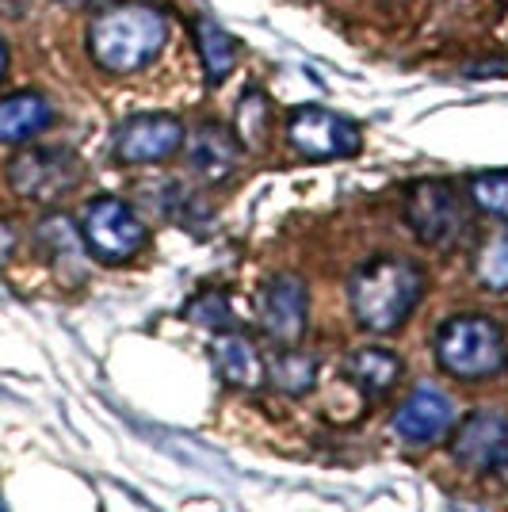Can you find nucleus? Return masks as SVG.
<instances>
[{
	"mask_svg": "<svg viewBox=\"0 0 508 512\" xmlns=\"http://www.w3.org/2000/svg\"><path fill=\"white\" fill-rule=\"evenodd\" d=\"M54 111L39 92H20L0 100V142H27L50 127Z\"/></svg>",
	"mask_w": 508,
	"mask_h": 512,
	"instance_id": "obj_14",
	"label": "nucleus"
},
{
	"mask_svg": "<svg viewBox=\"0 0 508 512\" xmlns=\"http://www.w3.org/2000/svg\"><path fill=\"white\" fill-rule=\"evenodd\" d=\"M344 371L363 394L379 398L386 390H394V383L402 379V360L394 352H386V348H360V352H352L344 360Z\"/></svg>",
	"mask_w": 508,
	"mask_h": 512,
	"instance_id": "obj_15",
	"label": "nucleus"
},
{
	"mask_svg": "<svg viewBox=\"0 0 508 512\" xmlns=\"http://www.w3.org/2000/svg\"><path fill=\"white\" fill-rule=\"evenodd\" d=\"M470 195H474V203L482 211L497 214V218L508 222V172H486V176H478L470 184Z\"/></svg>",
	"mask_w": 508,
	"mask_h": 512,
	"instance_id": "obj_19",
	"label": "nucleus"
},
{
	"mask_svg": "<svg viewBox=\"0 0 508 512\" xmlns=\"http://www.w3.org/2000/svg\"><path fill=\"white\" fill-rule=\"evenodd\" d=\"M65 4H92V0H65Z\"/></svg>",
	"mask_w": 508,
	"mask_h": 512,
	"instance_id": "obj_24",
	"label": "nucleus"
},
{
	"mask_svg": "<svg viewBox=\"0 0 508 512\" xmlns=\"http://www.w3.org/2000/svg\"><path fill=\"white\" fill-rule=\"evenodd\" d=\"M291 146L306 157H348L360 150V130L337 111L325 107H298L291 115Z\"/></svg>",
	"mask_w": 508,
	"mask_h": 512,
	"instance_id": "obj_7",
	"label": "nucleus"
},
{
	"mask_svg": "<svg viewBox=\"0 0 508 512\" xmlns=\"http://www.w3.org/2000/svg\"><path fill=\"white\" fill-rule=\"evenodd\" d=\"M455 425V406L447 402L440 390H417L405 398V406L394 417V432L405 444H436Z\"/></svg>",
	"mask_w": 508,
	"mask_h": 512,
	"instance_id": "obj_11",
	"label": "nucleus"
},
{
	"mask_svg": "<svg viewBox=\"0 0 508 512\" xmlns=\"http://www.w3.org/2000/svg\"><path fill=\"white\" fill-rule=\"evenodd\" d=\"M165 46V20L149 4H115L92 23V58L111 73H134Z\"/></svg>",
	"mask_w": 508,
	"mask_h": 512,
	"instance_id": "obj_2",
	"label": "nucleus"
},
{
	"mask_svg": "<svg viewBox=\"0 0 508 512\" xmlns=\"http://www.w3.org/2000/svg\"><path fill=\"white\" fill-rule=\"evenodd\" d=\"M306 287L295 276H276L260 295V321L264 333L279 344H298L306 333Z\"/></svg>",
	"mask_w": 508,
	"mask_h": 512,
	"instance_id": "obj_10",
	"label": "nucleus"
},
{
	"mask_svg": "<svg viewBox=\"0 0 508 512\" xmlns=\"http://www.w3.org/2000/svg\"><path fill=\"white\" fill-rule=\"evenodd\" d=\"M8 180L27 199L50 203V199H62L65 192L77 188L81 165L65 150H27L8 165Z\"/></svg>",
	"mask_w": 508,
	"mask_h": 512,
	"instance_id": "obj_6",
	"label": "nucleus"
},
{
	"mask_svg": "<svg viewBox=\"0 0 508 512\" xmlns=\"http://www.w3.org/2000/svg\"><path fill=\"white\" fill-rule=\"evenodd\" d=\"M195 39H199V54H203L207 81H211V85H218V81H222V77L233 69V39L214 20L195 23Z\"/></svg>",
	"mask_w": 508,
	"mask_h": 512,
	"instance_id": "obj_17",
	"label": "nucleus"
},
{
	"mask_svg": "<svg viewBox=\"0 0 508 512\" xmlns=\"http://www.w3.org/2000/svg\"><path fill=\"white\" fill-rule=\"evenodd\" d=\"M85 241L100 260H130L146 245V226L123 199H92L85 207Z\"/></svg>",
	"mask_w": 508,
	"mask_h": 512,
	"instance_id": "obj_5",
	"label": "nucleus"
},
{
	"mask_svg": "<svg viewBox=\"0 0 508 512\" xmlns=\"http://www.w3.org/2000/svg\"><path fill=\"white\" fill-rule=\"evenodd\" d=\"M501 470H505V478H508V463H505V467H501Z\"/></svg>",
	"mask_w": 508,
	"mask_h": 512,
	"instance_id": "obj_25",
	"label": "nucleus"
},
{
	"mask_svg": "<svg viewBox=\"0 0 508 512\" xmlns=\"http://www.w3.org/2000/svg\"><path fill=\"white\" fill-rule=\"evenodd\" d=\"M424 276L417 264L379 256L352 276V314L371 333H394L421 299Z\"/></svg>",
	"mask_w": 508,
	"mask_h": 512,
	"instance_id": "obj_1",
	"label": "nucleus"
},
{
	"mask_svg": "<svg viewBox=\"0 0 508 512\" xmlns=\"http://www.w3.org/2000/svg\"><path fill=\"white\" fill-rule=\"evenodd\" d=\"M405 222L409 230L432 249H451L466 230V207L459 192L440 180H424L405 195Z\"/></svg>",
	"mask_w": 508,
	"mask_h": 512,
	"instance_id": "obj_4",
	"label": "nucleus"
},
{
	"mask_svg": "<svg viewBox=\"0 0 508 512\" xmlns=\"http://www.w3.org/2000/svg\"><path fill=\"white\" fill-rule=\"evenodd\" d=\"M0 512H8V509H4V501H0Z\"/></svg>",
	"mask_w": 508,
	"mask_h": 512,
	"instance_id": "obj_26",
	"label": "nucleus"
},
{
	"mask_svg": "<svg viewBox=\"0 0 508 512\" xmlns=\"http://www.w3.org/2000/svg\"><path fill=\"white\" fill-rule=\"evenodd\" d=\"M184 146V127L172 115H138L115 134V153L127 165H157Z\"/></svg>",
	"mask_w": 508,
	"mask_h": 512,
	"instance_id": "obj_8",
	"label": "nucleus"
},
{
	"mask_svg": "<svg viewBox=\"0 0 508 512\" xmlns=\"http://www.w3.org/2000/svg\"><path fill=\"white\" fill-rule=\"evenodd\" d=\"M12 245H16V237H12V230L8 226H0V264L12 256Z\"/></svg>",
	"mask_w": 508,
	"mask_h": 512,
	"instance_id": "obj_22",
	"label": "nucleus"
},
{
	"mask_svg": "<svg viewBox=\"0 0 508 512\" xmlns=\"http://www.w3.org/2000/svg\"><path fill=\"white\" fill-rule=\"evenodd\" d=\"M478 279L489 291H508V226L497 230L478 253Z\"/></svg>",
	"mask_w": 508,
	"mask_h": 512,
	"instance_id": "obj_18",
	"label": "nucleus"
},
{
	"mask_svg": "<svg viewBox=\"0 0 508 512\" xmlns=\"http://www.w3.org/2000/svg\"><path fill=\"white\" fill-rule=\"evenodd\" d=\"M436 360L455 379H489L505 367V337L489 318L463 314L440 325Z\"/></svg>",
	"mask_w": 508,
	"mask_h": 512,
	"instance_id": "obj_3",
	"label": "nucleus"
},
{
	"mask_svg": "<svg viewBox=\"0 0 508 512\" xmlns=\"http://www.w3.org/2000/svg\"><path fill=\"white\" fill-rule=\"evenodd\" d=\"M211 360H214V371L230 386L253 390V386H260L268 379V363H264L260 348L245 333H222V337H214Z\"/></svg>",
	"mask_w": 508,
	"mask_h": 512,
	"instance_id": "obj_12",
	"label": "nucleus"
},
{
	"mask_svg": "<svg viewBox=\"0 0 508 512\" xmlns=\"http://www.w3.org/2000/svg\"><path fill=\"white\" fill-rule=\"evenodd\" d=\"M268 383L276 386L279 394H306V390H314L318 383V363L314 356H306V352H298V348H287V352H279L268 360Z\"/></svg>",
	"mask_w": 508,
	"mask_h": 512,
	"instance_id": "obj_16",
	"label": "nucleus"
},
{
	"mask_svg": "<svg viewBox=\"0 0 508 512\" xmlns=\"http://www.w3.org/2000/svg\"><path fill=\"white\" fill-rule=\"evenodd\" d=\"M451 451L470 470H501L508 463V421L497 413L466 417L451 440Z\"/></svg>",
	"mask_w": 508,
	"mask_h": 512,
	"instance_id": "obj_9",
	"label": "nucleus"
},
{
	"mask_svg": "<svg viewBox=\"0 0 508 512\" xmlns=\"http://www.w3.org/2000/svg\"><path fill=\"white\" fill-rule=\"evenodd\" d=\"M237 134H241L249 146H260V142L268 138V104H264L256 92H249V96L241 100V107H237Z\"/></svg>",
	"mask_w": 508,
	"mask_h": 512,
	"instance_id": "obj_20",
	"label": "nucleus"
},
{
	"mask_svg": "<svg viewBox=\"0 0 508 512\" xmlns=\"http://www.w3.org/2000/svg\"><path fill=\"white\" fill-rule=\"evenodd\" d=\"M4 62H8V50H4V43H0V73H4Z\"/></svg>",
	"mask_w": 508,
	"mask_h": 512,
	"instance_id": "obj_23",
	"label": "nucleus"
},
{
	"mask_svg": "<svg viewBox=\"0 0 508 512\" xmlns=\"http://www.w3.org/2000/svg\"><path fill=\"white\" fill-rule=\"evenodd\" d=\"M188 318L195 321V325H207V329H226L233 318L230 299H226L222 291H203V295L188 306Z\"/></svg>",
	"mask_w": 508,
	"mask_h": 512,
	"instance_id": "obj_21",
	"label": "nucleus"
},
{
	"mask_svg": "<svg viewBox=\"0 0 508 512\" xmlns=\"http://www.w3.org/2000/svg\"><path fill=\"white\" fill-rule=\"evenodd\" d=\"M188 157H191V169L199 172L203 180H226L237 165V146H233V134L222 127H199L191 134V146H188Z\"/></svg>",
	"mask_w": 508,
	"mask_h": 512,
	"instance_id": "obj_13",
	"label": "nucleus"
}]
</instances>
